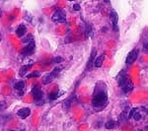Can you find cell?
<instances>
[{
  "label": "cell",
  "instance_id": "6da1fadb",
  "mask_svg": "<svg viewBox=\"0 0 148 131\" xmlns=\"http://www.w3.org/2000/svg\"><path fill=\"white\" fill-rule=\"evenodd\" d=\"M108 104V90L104 82H98L93 92L92 106L96 111H101Z\"/></svg>",
  "mask_w": 148,
  "mask_h": 131
},
{
  "label": "cell",
  "instance_id": "7a4b0ae2",
  "mask_svg": "<svg viewBox=\"0 0 148 131\" xmlns=\"http://www.w3.org/2000/svg\"><path fill=\"white\" fill-rule=\"evenodd\" d=\"M116 81H118V84L120 86L121 90L125 94L131 92L134 88V85H133L132 81L130 80V78L123 72H121L119 74V76L116 77Z\"/></svg>",
  "mask_w": 148,
  "mask_h": 131
},
{
  "label": "cell",
  "instance_id": "3957f363",
  "mask_svg": "<svg viewBox=\"0 0 148 131\" xmlns=\"http://www.w3.org/2000/svg\"><path fill=\"white\" fill-rule=\"evenodd\" d=\"M51 21L54 23H66V13L62 9H57V10L52 14Z\"/></svg>",
  "mask_w": 148,
  "mask_h": 131
},
{
  "label": "cell",
  "instance_id": "277c9868",
  "mask_svg": "<svg viewBox=\"0 0 148 131\" xmlns=\"http://www.w3.org/2000/svg\"><path fill=\"white\" fill-rule=\"evenodd\" d=\"M138 53H139V51H138V49H136V48L130 50V53H128L127 56H126V59H125L126 64H127V65H131V64H132L137 59Z\"/></svg>",
  "mask_w": 148,
  "mask_h": 131
},
{
  "label": "cell",
  "instance_id": "5b68a950",
  "mask_svg": "<svg viewBox=\"0 0 148 131\" xmlns=\"http://www.w3.org/2000/svg\"><path fill=\"white\" fill-rule=\"evenodd\" d=\"M96 53H97V50L94 48V49L92 50L91 54H90L89 60H88L87 66H86V70H87V71H90L93 67H94L95 60H96Z\"/></svg>",
  "mask_w": 148,
  "mask_h": 131
},
{
  "label": "cell",
  "instance_id": "8992f818",
  "mask_svg": "<svg viewBox=\"0 0 148 131\" xmlns=\"http://www.w3.org/2000/svg\"><path fill=\"white\" fill-rule=\"evenodd\" d=\"M32 95L33 98L35 99L36 102H40L42 100V91L40 90V88H39L38 86H35L34 88L32 89Z\"/></svg>",
  "mask_w": 148,
  "mask_h": 131
},
{
  "label": "cell",
  "instance_id": "52a82bcc",
  "mask_svg": "<svg viewBox=\"0 0 148 131\" xmlns=\"http://www.w3.org/2000/svg\"><path fill=\"white\" fill-rule=\"evenodd\" d=\"M111 21H112V26H113V30L114 32L118 31V20H119V17H118V13H116L114 10H112L111 14Z\"/></svg>",
  "mask_w": 148,
  "mask_h": 131
},
{
  "label": "cell",
  "instance_id": "ba28073f",
  "mask_svg": "<svg viewBox=\"0 0 148 131\" xmlns=\"http://www.w3.org/2000/svg\"><path fill=\"white\" fill-rule=\"evenodd\" d=\"M35 50V42H32L30 44H28L27 46L23 48L22 53L24 55H31Z\"/></svg>",
  "mask_w": 148,
  "mask_h": 131
},
{
  "label": "cell",
  "instance_id": "9c48e42d",
  "mask_svg": "<svg viewBox=\"0 0 148 131\" xmlns=\"http://www.w3.org/2000/svg\"><path fill=\"white\" fill-rule=\"evenodd\" d=\"M31 114V109L29 108H24L18 111V115L22 118H27Z\"/></svg>",
  "mask_w": 148,
  "mask_h": 131
},
{
  "label": "cell",
  "instance_id": "30bf717a",
  "mask_svg": "<svg viewBox=\"0 0 148 131\" xmlns=\"http://www.w3.org/2000/svg\"><path fill=\"white\" fill-rule=\"evenodd\" d=\"M33 66V63H29V64H26V65H23L22 67H21L20 71H19V75L21 76V77H24L26 74H27V72L31 69V67Z\"/></svg>",
  "mask_w": 148,
  "mask_h": 131
},
{
  "label": "cell",
  "instance_id": "8fae6325",
  "mask_svg": "<svg viewBox=\"0 0 148 131\" xmlns=\"http://www.w3.org/2000/svg\"><path fill=\"white\" fill-rule=\"evenodd\" d=\"M53 79H56V77L53 76V74H52L51 72L49 73V74L45 75L44 78H42V84H45V85L49 84V83H51L52 81H53Z\"/></svg>",
  "mask_w": 148,
  "mask_h": 131
},
{
  "label": "cell",
  "instance_id": "7c38bea8",
  "mask_svg": "<svg viewBox=\"0 0 148 131\" xmlns=\"http://www.w3.org/2000/svg\"><path fill=\"white\" fill-rule=\"evenodd\" d=\"M105 57H106V56H105V53H103L102 55L97 57L96 60H95V64H94L95 67H97V68L102 67L103 63H104V61H105Z\"/></svg>",
  "mask_w": 148,
  "mask_h": 131
},
{
  "label": "cell",
  "instance_id": "4fadbf2b",
  "mask_svg": "<svg viewBox=\"0 0 148 131\" xmlns=\"http://www.w3.org/2000/svg\"><path fill=\"white\" fill-rule=\"evenodd\" d=\"M26 32H27V28H26L25 25H23L22 24V25L19 26V27L17 28V30H16V35L21 38L26 34Z\"/></svg>",
  "mask_w": 148,
  "mask_h": 131
},
{
  "label": "cell",
  "instance_id": "5bb4252c",
  "mask_svg": "<svg viewBox=\"0 0 148 131\" xmlns=\"http://www.w3.org/2000/svg\"><path fill=\"white\" fill-rule=\"evenodd\" d=\"M118 125H119L118 121L110 120V121H108V122H106V124H105V127H106L107 129H114V128H116Z\"/></svg>",
  "mask_w": 148,
  "mask_h": 131
},
{
  "label": "cell",
  "instance_id": "9a60e30c",
  "mask_svg": "<svg viewBox=\"0 0 148 131\" xmlns=\"http://www.w3.org/2000/svg\"><path fill=\"white\" fill-rule=\"evenodd\" d=\"M14 87H15V89L18 90V91H22L24 88H25V82H24V81H19L18 83H16Z\"/></svg>",
  "mask_w": 148,
  "mask_h": 131
},
{
  "label": "cell",
  "instance_id": "2e32d148",
  "mask_svg": "<svg viewBox=\"0 0 148 131\" xmlns=\"http://www.w3.org/2000/svg\"><path fill=\"white\" fill-rule=\"evenodd\" d=\"M61 94H62V92H53L51 93V94H49V100H51V101H53V100H56L58 97L61 96Z\"/></svg>",
  "mask_w": 148,
  "mask_h": 131
},
{
  "label": "cell",
  "instance_id": "e0dca14e",
  "mask_svg": "<svg viewBox=\"0 0 148 131\" xmlns=\"http://www.w3.org/2000/svg\"><path fill=\"white\" fill-rule=\"evenodd\" d=\"M34 42V37L33 35H27L25 38H23V42L25 44H30V42Z\"/></svg>",
  "mask_w": 148,
  "mask_h": 131
},
{
  "label": "cell",
  "instance_id": "ac0fdd59",
  "mask_svg": "<svg viewBox=\"0 0 148 131\" xmlns=\"http://www.w3.org/2000/svg\"><path fill=\"white\" fill-rule=\"evenodd\" d=\"M137 113H138V108H131L130 109V114H128V117H130V118H133V116H134Z\"/></svg>",
  "mask_w": 148,
  "mask_h": 131
},
{
  "label": "cell",
  "instance_id": "d6986e66",
  "mask_svg": "<svg viewBox=\"0 0 148 131\" xmlns=\"http://www.w3.org/2000/svg\"><path fill=\"white\" fill-rule=\"evenodd\" d=\"M63 61V58L61 56H56V57H54L53 59L51 60V63H56V64H57V63H61Z\"/></svg>",
  "mask_w": 148,
  "mask_h": 131
},
{
  "label": "cell",
  "instance_id": "ffe728a7",
  "mask_svg": "<svg viewBox=\"0 0 148 131\" xmlns=\"http://www.w3.org/2000/svg\"><path fill=\"white\" fill-rule=\"evenodd\" d=\"M40 73L39 71H34L33 73H31V74L27 75V78H33V77H40Z\"/></svg>",
  "mask_w": 148,
  "mask_h": 131
},
{
  "label": "cell",
  "instance_id": "44dd1931",
  "mask_svg": "<svg viewBox=\"0 0 148 131\" xmlns=\"http://www.w3.org/2000/svg\"><path fill=\"white\" fill-rule=\"evenodd\" d=\"M6 108V103L5 102H0V111H3Z\"/></svg>",
  "mask_w": 148,
  "mask_h": 131
},
{
  "label": "cell",
  "instance_id": "7402d4cb",
  "mask_svg": "<svg viewBox=\"0 0 148 131\" xmlns=\"http://www.w3.org/2000/svg\"><path fill=\"white\" fill-rule=\"evenodd\" d=\"M133 118H134L135 120H139L140 118H141V115H140V113H137L134 116H133Z\"/></svg>",
  "mask_w": 148,
  "mask_h": 131
},
{
  "label": "cell",
  "instance_id": "603a6c76",
  "mask_svg": "<svg viewBox=\"0 0 148 131\" xmlns=\"http://www.w3.org/2000/svg\"><path fill=\"white\" fill-rule=\"evenodd\" d=\"M73 8H74V10H80V5L79 4H74V6H73Z\"/></svg>",
  "mask_w": 148,
  "mask_h": 131
},
{
  "label": "cell",
  "instance_id": "cb8c5ba5",
  "mask_svg": "<svg viewBox=\"0 0 148 131\" xmlns=\"http://www.w3.org/2000/svg\"><path fill=\"white\" fill-rule=\"evenodd\" d=\"M144 48L146 49V50H148V44H147V42H145V44H144Z\"/></svg>",
  "mask_w": 148,
  "mask_h": 131
},
{
  "label": "cell",
  "instance_id": "d4e9b609",
  "mask_svg": "<svg viewBox=\"0 0 148 131\" xmlns=\"http://www.w3.org/2000/svg\"><path fill=\"white\" fill-rule=\"evenodd\" d=\"M1 39H2V37H1V32H0V42H1Z\"/></svg>",
  "mask_w": 148,
  "mask_h": 131
},
{
  "label": "cell",
  "instance_id": "484cf974",
  "mask_svg": "<svg viewBox=\"0 0 148 131\" xmlns=\"http://www.w3.org/2000/svg\"><path fill=\"white\" fill-rule=\"evenodd\" d=\"M0 16H1V9H0Z\"/></svg>",
  "mask_w": 148,
  "mask_h": 131
},
{
  "label": "cell",
  "instance_id": "4316f807",
  "mask_svg": "<svg viewBox=\"0 0 148 131\" xmlns=\"http://www.w3.org/2000/svg\"><path fill=\"white\" fill-rule=\"evenodd\" d=\"M10 131H15V130H10Z\"/></svg>",
  "mask_w": 148,
  "mask_h": 131
}]
</instances>
